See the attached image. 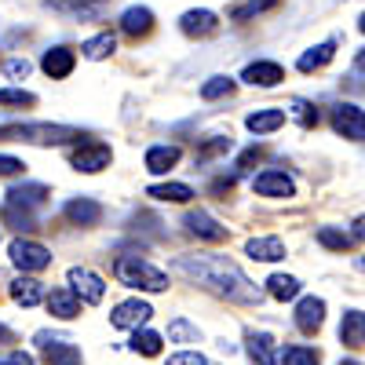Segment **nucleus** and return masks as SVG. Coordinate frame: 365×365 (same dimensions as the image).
Segmentation results:
<instances>
[{
	"mask_svg": "<svg viewBox=\"0 0 365 365\" xmlns=\"http://www.w3.org/2000/svg\"><path fill=\"white\" fill-rule=\"evenodd\" d=\"M172 270L182 274L187 282L230 299V303H259V289L227 256H179L172 263Z\"/></svg>",
	"mask_w": 365,
	"mask_h": 365,
	"instance_id": "nucleus-1",
	"label": "nucleus"
},
{
	"mask_svg": "<svg viewBox=\"0 0 365 365\" xmlns=\"http://www.w3.org/2000/svg\"><path fill=\"white\" fill-rule=\"evenodd\" d=\"M0 139L58 146V143H73V139H84V135L77 128H70V125H0Z\"/></svg>",
	"mask_w": 365,
	"mask_h": 365,
	"instance_id": "nucleus-2",
	"label": "nucleus"
},
{
	"mask_svg": "<svg viewBox=\"0 0 365 365\" xmlns=\"http://www.w3.org/2000/svg\"><path fill=\"white\" fill-rule=\"evenodd\" d=\"M113 270H117V278L125 285H132V289H146V292H165L168 289V274L158 270V267H150L139 256H120L113 263Z\"/></svg>",
	"mask_w": 365,
	"mask_h": 365,
	"instance_id": "nucleus-3",
	"label": "nucleus"
},
{
	"mask_svg": "<svg viewBox=\"0 0 365 365\" xmlns=\"http://www.w3.org/2000/svg\"><path fill=\"white\" fill-rule=\"evenodd\" d=\"M110 161H113V154H110L106 143H81L73 154H70V165H73L77 172H88V175L110 168Z\"/></svg>",
	"mask_w": 365,
	"mask_h": 365,
	"instance_id": "nucleus-4",
	"label": "nucleus"
},
{
	"mask_svg": "<svg viewBox=\"0 0 365 365\" xmlns=\"http://www.w3.org/2000/svg\"><path fill=\"white\" fill-rule=\"evenodd\" d=\"M8 252H11V263L19 270H44V267H51V252L44 245H37V241L19 237V241H11Z\"/></svg>",
	"mask_w": 365,
	"mask_h": 365,
	"instance_id": "nucleus-5",
	"label": "nucleus"
},
{
	"mask_svg": "<svg viewBox=\"0 0 365 365\" xmlns=\"http://www.w3.org/2000/svg\"><path fill=\"white\" fill-rule=\"evenodd\" d=\"M70 292L81 299V303H99L103 292H106V282L99 278L96 270H88V267H73L70 270Z\"/></svg>",
	"mask_w": 365,
	"mask_h": 365,
	"instance_id": "nucleus-6",
	"label": "nucleus"
},
{
	"mask_svg": "<svg viewBox=\"0 0 365 365\" xmlns=\"http://www.w3.org/2000/svg\"><path fill=\"white\" fill-rule=\"evenodd\" d=\"M332 128L344 139H365V110L354 103H340L332 106Z\"/></svg>",
	"mask_w": 365,
	"mask_h": 365,
	"instance_id": "nucleus-7",
	"label": "nucleus"
},
{
	"mask_svg": "<svg viewBox=\"0 0 365 365\" xmlns=\"http://www.w3.org/2000/svg\"><path fill=\"white\" fill-rule=\"evenodd\" d=\"M150 318H154V307H150V303H143V299L117 303L113 314H110V322H113L117 329H139V325H146Z\"/></svg>",
	"mask_w": 365,
	"mask_h": 365,
	"instance_id": "nucleus-8",
	"label": "nucleus"
},
{
	"mask_svg": "<svg viewBox=\"0 0 365 365\" xmlns=\"http://www.w3.org/2000/svg\"><path fill=\"white\" fill-rule=\"evenodd\" d=\"M37 344H41V354H44L48 365H81V361H84L81 351H77L73 344L58 340V336H48V332H41Z\"/></svg>",
	"mask_w": 365,
	"mask_h": 365,
	"instance_id": "nucleus-9",
	"label": "nucleus"
},
{
	"mask_svg": "<svg viewBox=\"0 0 365 365\" xmlns=\"http://www.w3.org/2000/svg\"><path fill=\"white\" fill-rule=\"evenodd\" d=\"M179 29L187 37H212L220 29V15L216 11H208V8H194L179 19Z\"/></svg>",
	"mask_w": 365,
	"mask_h": 365,
	"instance_id": "nucleus-10",
	"label": "nucleus"
},
{
	"mask_svg": "<svg viewBox=\"0 0 365 365\" xmlns=\"http://www.w3.org/2000/svg\"><path fill=\"white\" fill-rule=\"evenodd\" d=\"M252 187L259 197H292L296 194V182L285 172H259Z\"/></svg>",
	"mask_w": 365,
	"mask_h": 365,
	"instance_id": "nucleus-11",
	"label": "nucleus"
},
{
	"mask_svg": "<svg viewBox=\"0 0 365 365\" xmlns=\"http://www.w3.org/2000/svg\"><path fill=\"white\" fill-rule=\"evenodd\" d=\"M73 66H77V55H73L70 48H51V51H44V58H41V70H44L51 81L70 77Z\"/></svg>",
	"mask_w": 365,
	"mask_h": 365,
	"instance_id": "nucleus-12",
	"label": "nucleus"
},
{
	"mask_svg": "<svg viewBox=\"0 0 365 365\" xmlns=\"http://www.w3.org/2000/svg\"><path fill=\"white\" fill-rule=\"evenodd\" d=\"M187 230L194 237H205V241H227V227L220 220H212L205 208H197V212H190V216H187Z\"/></svg>",
	"mask_w": 365,
	"mask_h": 365,
	"instance_id": "nucleus-13",
	"label": "nucleus"
},
{
	"mask_svg": "<svg viewBox=\"0 0 365 365\" xmlns=\"http://www.w3.org/2000/svg\"><path fill=\"white\" fill-rule=\"evenodd\" d=\"M322 322H325V299H318V296L299 299V307H296V325H299V332H318Z\"/></svg>",
	"mask_w": 365,
	"mask_h": 365,
	"instance_id": "nucleus-14",
	"label": "nucleus"
},
{
	"mask_svg": "<svg viewBox=\"0 0 365 365\" xmlns=\"http://www.w3.org/2000/svg\"><path fill=\"white\" fill-rule=\"evenodd\" d=\"M332 55H336V41H322V44H314V48H307V51L299 55L296 70L299 73H314V70H322V66L332 63Z\"/></svg>",
	"mask_w": 365,
	"mask_h": 365,
	"instance_id": "nucleus-15",
	"label": "nucleus"
},
{
	"mask_svg": "<svg viewBox=\"0 0 365 365\" xmlns=\"http://www.w3.org/2000/svg\"><path fill=\"white\" fill-rule=\"evenodd\" d=\"M66 220L77 223V227H96L103 220V205L91 201V197H77V201L66 205Z\"/></svg>",
	"mask_w": 365,
	"mask_h": 365,
	"instance_id": "nucleus-16",
	"label": "nucleus"
},
{
	"mask_svg": "<svg viewBox=\"0 0 365 365\" xmlns=\"http://www.w3.org/2000/svg\"><path fill=\"white\" fill-rule=\"evenodd\" d=\"M241 81L259 84V88H274V84L285 81V70H282L278 63H249L245 73H241Z\"/></svg>",
	"mask_w": 365,
	"mask_h": 365,
	"instance_id": "nucleus-17",
	"label": "nucleus"
},
{
	"mask_svg": "<svg viewBox=\"0 0 365 365\" xmlns=\"http://www.w3.org/2000/svg\"><path fill=\"white\" fill-rule=\"evenodd\" d=\"M245 252H249V259H259V263L285 259V245L278 237H252V241H245Z\"/></svg>",
	"mask_w": 365,
	"mask_h": 365,
	"instance_id": "nucleus-18",
	"label": "nucleus"
},
{
	"mask_svg": "<svg viewBox=\"0 0 365 365\" xmlns=\"http://www.w3.org/2000/svg\"><path fill=\"white\" fill-rule=\"evenodd\" d=\"M48 311H51L55 318L70 322V318L81 314V299H77L70 289H51V296H48Z\"/></svg>",
	"mask_w": 365,
	"mask_h": 365,
	"instance_id": "nucleus-19",
	"label": "nucleus"
},
{
	"mask_svg": "<svg viewBox=\"0 0 365 365\" xmlns=\"http://www.w3.org/2000/svg\"><path fill=\"white\" fill-rule=\"evenodd\" d=\"M120 29H125L128 37H146L150 29H154V11L150 8H128L120 15Z\"/></svg>",
	"mask_w": 365,
	"mask_h": 365,
	"instance_id": "nucleus-20",
	"label": "nucleus"
},
{
	"mask_svg": "<svg viewBox=\"0 0 365 365\" xmlns=\"http://www.w3.org/2000/svg\"><path fill=\"white\" fill-rule=\"evenodd\" d=\"M179 158H182L179 146H150V150H146V172H158V175H161V172L175 168Z\"/></svg>",
	"mask_w": 365,
	"mask_h": 365,
	"instance_id": "nucleus-21",
	"label": "nucleus"
},
{
	"mask_svg": "<svg viewBox=\"0 0 365 365\" xmlns=\"http://www.w3.org/2000/svg\"><path fill=\"white\" fill-rule=\"evenodd\" d=\"M245 125H249V132H256V135L278 132V128L285 125V110H256V113L245 117Z\"/></svg>",
	"mask_w": 365,
	"mask_h": 365,
	"instance_id": "nucleus-22",
	"label": "nucleus"
},
{
	"mask_svg": "<svg viewBox=\"0 0 365 365\" xmlns=\"http://www.w3.org/2000/svg\"><path fill=\"white\" fill-rule=\"evenodd\" d=\"M11 299L22 303V307H37L44 299V285L37 278H19V282H11Z\"/></svg>",
	"mask_w": 365,
	"mask_h": 365,
	"instance_id": "nucleus-23",
	"label": "nucleus"
},
{
	"mask_svg": "<svg viewBox=\"0 0 365 365\" xmlns=\"http://www.w3.org/2000/svg\"><path fill=\"white\" fill-rule=\"evenodd\" d=\"M340 340H344L347 347H365V314H361V311H347V314H344Z\"/></svg>",
	"mask_w": 365,
	"mask_h": 365,
	"instance_id": "nucleus-24",
	"label": "nucleus"
},
{
	"mask_svg": "<svg viewBox=\"0 0 365 365\" xmlns=\"http://www.w3.org/2000/svg\"><path fill=\"white\" fill-rule=\"evenodd\" d=\"M48 201V187H41V182H26V187H15L8 190V205H22V208H37Z\"/></svg>",
	"mask_w": 365,
	"mask_h": 365,
	"instance_id": "nucleus-25",
	"label": "nucleus"
},
{
	"mask_svg": "<svg viewBox=\"0 0 365 365\" xmlns=\"http://www.w3.org/2000/svg\"><path fill=\"white\" fill-rule=\"evenodd\" d=\"M322 361V354L314 351V347H282L278 354H274V365H318Z\"/></svg>",
	"mask_w": 365,
	"mask_h": 365,
	"instance_id": "nucleus-26",
	"label": "nucleus"
},
{
	"mask_svg": "<svg viewBox=\"0 0 365 365\" xmlns=\"http://www.w3.org/2000/svg\"><path fill=\"white\" fill-rule=\"evenodd\" d=\"M146 197H158V201H172V205H187L194 197V190L187 182H161V187H150Z\"/></svg>",
	"mask_w": 365,
	"mask_h": 365,
	"instance_id": "nucleus-27",
	"label": "nucleus"
},
{
	"mask_svg": "<svg viewBox=\"0 0 365 365\" xmlns=\"http://www.w3.org/2000/svg\"><path fill=\"white\" fill-rule=\"evenodd\" d=\"M267 292L274 296V299H296L299 296V282L292 278V274H274V278L267 282Z\"/></svg>",
	"mask_w": 365,
	"mask_h": 365,
	"instance_id": "nucleus-28",
	"label": "nucleus"
},
{
	"mask_svg": "<svg viewBox=\"0 0 365 365\" xmlns=\"http://www.w3.org/2000/svg\"><path fill=\"white\" fill-rule=\"evenodd\" d=\"M249 354L256 365H274V340L267 336V332H252L249 336Z\"/></svg>",
	"mask_w": 365,
	"mask_h": 365,
	"instance_id": "nucleus-29",
	"label": "nucleus"
},
{
	"mask_svg": "<svg viewBox=\"0 0 365 365\" xmlns=\"http://www.w3.org/2000/svg\"><path fill=\"white\" fill-rule=\"evenodd\" d=\"M132 351H135V354H146V358H154V354H161V336L139 325L135 336H132Z\"/></svg>",
	"mask_w": 365,
	"mask_h": 365,
	"instance_id": "nucleus-30",
	"label": "nucleus"
},
{
	"mask_svg": "<svg viewBox=\"0 0 365 365\" xmlns=\"http://www.w3.org/2000/svg\"><path fill=\"white\" fill-rule=\"evenodd\" d=\"M278 4H282V0H245V4H237L230 11V19L234 22H249V19H256V15H263L270 8H278Z\"/></svg>",
	"mask_w": 365,
	"mask_h": 365,
	"instance_id": "nucleus-31",
	"label": "nucleus"
},
{
	"mask_svg": "<svg viewBox=\"0 0 365 365\" xmlns=\"http://www.w3.org/2000/svg\"><path fill=\"white\" fill-rule=\"evenodd\" d=\"M0 220L11 223L15 230H37V220L29 216V208H22V205H4V212H0Z\"/></svg>",
	"mask_w": 365,
	"mask_h": 365,
	"instance_id": "nucleus-32",
	"label": "nucleus"
},
{
	"mask_svg": "<svg viewBox=\"0 0 365 365\" xmlns=\"http://www.w3.org/2000/svg\"><path fill=\"white\" fill-rule=\"evenodd\" d=\"M88 58H106V55H113L117 51V37L113 34H99V37H91V41H84V48H81Z\"/></svg>",
	"mask_w": 365,
	"mask_h": 365,
	"instance_id": "nucleus-33",
	"label": "nucleus"
},
{
	"mask_svg": "<svg viewBox=\"0 0 365 365\" xmlns=\"http://www.w3.org/2000/svg\"><path fill=\"white\" fill-rule=\"evenodd\" d=\"M318 241H322L325 249H332V252H351V245H354V237H351V234L332 230V227H322V230H318Z\"/></svg>",
	"mask_w": 365,
	"mask_h": 365,
	"instance_id": "nucleus-34",
	"label": "nucleus"
},
{
	"mask_svg": "<svg viewBox=\"0 0 365 365\" xmlns=\"http://www.w3.org/2000/svg\"><path fill=\"white\" fill-rule=\"evenodd\" d=\"M230 91H234V81H230V77H208V81L201 84V99H205V103H212V99L230 96Z\"/></svg>",
	"mask_w": 365,
	"mask_h": 365,
	"instance_id": "nucleus-35",
	"label": "nucleus"
},
{
	"mask_svg": "<svg viewBox=\"0 0 365 365\" xmlns=\"http://www.w3.org/2000/svg\"><path fill=\"white\" fill-rule=\"evenodd\" d=\"M37 96L34 91H22V88H0V106H34Z\"/></svg>",
	"mask_w": 365,
	"mask_h": 365,
	"instance_id": "nucleus-36",
	"label": "nucleus"
},
{
	"mask_svg": "<svg viewBox=\"0 0 365 365\" xmlns=\"http://www.w3.org/2000/svg\"><path fill=\"white\" fill-rule=\"evenodd\" d=\"M168 340H179V344H197V329L187 325V322H172L168 325Z\"/></svg>",
	"mask_w": 365,
	"mask_h": 365,
	"instance_id": "nucleus-37",
	"label": "nucleus"
},
{
	"mask_svg": "<svg viewBox=\"0 0 365 365\" xmlns=\"http://www.w3.org/2000/svg\"><path fill=\"white\" fill-rule=\"evenodd\" d=\"M292 117L299 120L303 128L318 125V113H314V106H311V103H303V99H296V103H292Z\"/></svg>",
	"mask_w": 365,
	"mask_h": 365,
	"instance_id": "nucleus-38",
	"label": "nucleus"
},
{
	"mask_svg": "<svg viewBox=\"0 0 365 365\" xmlns=\"http://www.w3.org/2000/svg\"><path fill=\"white\" fill-rule=\"evenodd\" d=\"M227 150H230V139H212V143H205V146L197 150V158L208 161V158H216V154H227Z\"/></svg>",
	"mask_w": 365,
	"mask_h": 365,
	"instance_id": "nucleus-39",
	"label": "nucleus"
},
{
	"mask_svg": "<svg viewBox=\"0 0 365 365\" xmlns=\"http://www.w3.org/2000/svg\"><path fill=\"white\" fill-rule=\"evenodd\" d=\"M168 365H208V361H205V354H197V351H182V354H172Z\"/></svg>",
	"mask_w": 365,
	"mask_h": 365,
	"instance_id": "nucleus-40",
	"label": "nucleus"
},
{
	"mask_svg": "<svg viewBox=\"0 0 365 365\" xmlns=\"http://www.w3.org/2000/svg\"><path fill=\"white\" fill-rule=\"evenodd\" d=\"M26 165L19 161V158H4V154H0V175H15V172H22Z\"/></svg>",
	"mask_w": 365,
	"mask_h": 365,
	"instance_id": "nucleus-41",
	"label": "nucleus"
},
{
	"mask_svg": "<svg viewBox=\"0 0 365 365\" xmlns=\"http://www.w3.org/2000/svg\"><path fill=\"white\" fill-rule=\"evenodd\" d=\"M4 70H8V77H26L29 73V63H26V58H11Z\"/></svg>",
	"mask_w": 365,
	"mask_h": 365,
	"instance_id": "nucleus-42",
	"label": "nucleus"
},
{
	"mask_svg": "<svg viewBox=\"0 0 365 365\" xmlns=\"http://www.w3.org/2000/svg\"><path fill=\"white\" fill-rule=\"evenodd\" d=\"M0 365H34V358H29L26 351H11L8 358H0Z\"/></svg>",
	"mask_w": 365,
	"mask_h": 365,
	"instance_id": "nucleus-43",
	"label": "nucleus"
},
{
	"mask_svg": "<svg viewBox=\"0 0 365 365\" xmlns=\"http://www.w3.org/2000/svg\"><path fill=\"white\" fill-rule=\"evenodd\" d=\"M354 237H358V241H365V216H358V220H354Z\"/></svg>",
	"mask_w": 365,
	"mask_h": 365,
	"instance_id": "nucleus-44",
	"label": "nucleus"
},
{
	"mask_svg": "<svg viewBox=\"0 0 365 365\" xmlns=\"http://www.w3.org/2000/svg\"><path fill=\"white\" fill-rule=\"evenodd\" d=\"M354 66H358V70H361V73H365V48H361V51H358V58H354Z\"/></svg>",
	"mask_w": 365,
	"mask_h": 365,
	"instance_id": "nucleus-45",
	"label": "nucleus"
},
{
	"mask_svg": "<svg viewBox=\"0 0 365 365\" xmlns=\"http://www.w3.org/2000/svg\"><path fill=\"white\" fill-rule=\"evenodd\" d=\"M358 26H361V34H365V15H361V19H358Z\"/></svg>",
	"mask_w": 365,
	"mask_h": 365,
	"instance_id": "nucleus-46",
	"label": "nucleus"
},
{
	"mask_svg": "<svg viewBox=\"0 0 365 365\" xmlns=\"http://www.w3.org/2000/svg\"><path fill=\"white\" fill-rule=\"evenodd\" d=\"M344 365H358V361H344Z\"/></svg>",
	"mask_w": 365,
	"mask_h": 365,
	"instance_id": "nucleus-47",
	"label": "nucleus"
}]
</instances>
